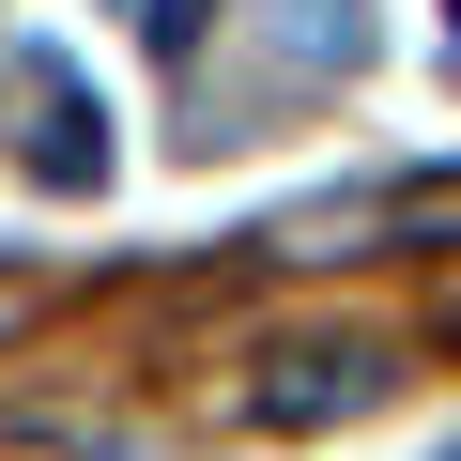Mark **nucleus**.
<instances>
[{"label":"nucleus","mask_w":461,"mask_h":461,"mask_svg":"<svg viewBox=\"0 0 461 461\" xmlns=\"http://www.w3.org/2000/svg\"><path fill=\"white\" fill-rule=\"evenodd\" d=\"M384 230H400V247H461V169L400 185V200H384Z\"/></svg>","instance_id":"nucleus-3"},{"label":"nucleus","mask_w":461,"mask_h":461,"mask_svg":"<svg viewBox=\"0 0 461 461\" xmlns=\"http://www.w3.org/2000/svg\"><path fill=\"white\" fill-rule=\"evenodd\" d=\"M354 400H384V354H369V339H277L262 384H247L262 430H339Z\"/></svg>","instance_id":"nucleus-1"},{"label":"nucleus","mask_w":461,"mask_h":461,"mask_svg":"<svg viewBox=\"0 0 461 461\" xmlns=\"http://www.w3.org/2000/svg\"><path fill=\"white\" fill-rule=\"evenodd\" d=\"M139 32H154V62H185L200 47V0H139Z\"/></svg>","instance_id":"nucleus-4"},{"label":"nucleus","mask_w":461,"mask_h":461,"mask_svg":"<svg viewBox=\"0 0 461 461\" xmlns=\"http://www.w3.org/2000/svg\"><path fill=\"white\" fill-rule=\"evenodd\" d=\"M446 461H461V446H446Z\"/></svg>","instance_id":"nucleus-6"},{"label":"nucleus","mask_w":461,"mask_h":461,"mask_svg":"<svg viewBox=\"0 0 461 461\" xmlns=\"http://www.w3.org/2000/svg\"><path fill=\"white\" fill-rule=\"evenodd\" d=\"M0 339H32V277H0Z\"/></svg>","instance_id":"nucleus-5"},{"label":"nucleus","mask_w":461,"mask_h":461,"mask_svg":"<svg viewBox=\"0 0 461 461\" xmlns=\"http://www.w3.org/2000/svg\"><path fill=\"white\" fill-rule=\"evenodd\" d=\"M16 108H32V139H16L32 185H47V200H93V185H108V123H93V93H77L62 62H16Z\"/></svg>","instance_id":"nucleus-2"}]
</instances>
